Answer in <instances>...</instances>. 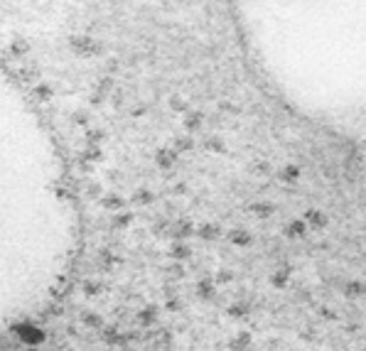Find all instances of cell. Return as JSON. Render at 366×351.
<instances>
[{
    "label": "cell",
    "mask_w": 366,
    "mask_h": 351,
    "mask_svg": "<svg viewBox=\"0 0 366 351\" xmlns=\"http://www.w3.org/2000/svg\"><path fill=\"white\" fill-rule=\"evenodd\" d=\"M15 334L22 339L25 344H30V346H37V344L44 341L42 329H37V327H32V324H17V327H15Z\"/></svg>",
    "instance_id": "1"
},
{
    "label": "cell",
    "mask_w": 366,
    "mask_h": 351,
    "mask_svg": "<svg viewBox=\"0 0 366 351\" xmlns=\"http://www.w3.org/2000/svg\"><path fill=\"white\" fill-rule=\"evenodd\" d=\"M248 344H251V337H248L246 332H241L239 337L234 339V344H231V349H234V351H243V349H248Z\"/></svg>",
    "instance_id": "2"
}]
</instances>
